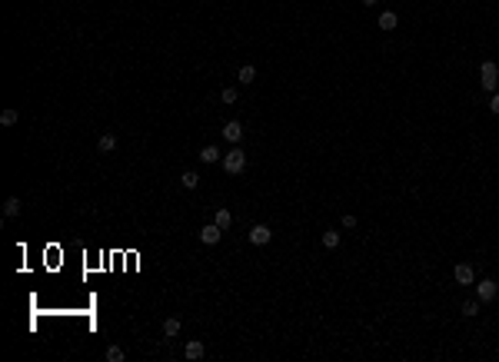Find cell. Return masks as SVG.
Returning <instances> with one entry per match:
<instances>
[{"instance_id":"cell-21","label":"cell","mask_w":499,"mask_h":362,"mask_svg":"<svg viewBox=\"0 0 499 362\" xmlns=\"http://www.w3.org/2000/svg\"><path fill=\"white\" fill-rule=\"evenodd\" d=\"M236 97H240V90H236V87H227V90L220 93V100H223V103H236Z\"/></svg>"},{"instance_id":"cell-13","label":"cell","mask_w":499,"mask_h":362,"mask_svg":"<svg viewBox=\"0 0 499 362\" xmlns=\"http://www.w3.org/2000/svg\"><path fill=\"white\" fill-rule=\"evenodd\" d=\"M200 160H203V163H223V156H220V150H216L213 143H207V146L200 150Z\"/></svg>"},{"instance_id":"cell-14","label":"cell","mask_w":499,"mask_h":362,"mask_svg":"<svg viewBox=\"0 0 499 362\" xmlns=\"http://www.w3.org/2000/svg\"><path fill=\"white\" fill-rule=\"evenodd\" d=\"M180 186H183V189H196V186H200V173H196V169H187V173L180 176Z\"/></svg>"},{"instance_id":"cell-8","label":"cell","mask_w":499,"mask_h":362,"mask_svg":"<svg viewBox=\"0 0 499 362\" xmlns=\"http://www.w3.org/2000/svg\"><path fill=\"white\" fill-rule=\"evenodd\" d=\"M203 352H207V346L200 342V339H193V342H187V349H183V356L190 362H196V359H203Z\"/></svg>"},{"instance_id":"cell-1","label":"cell","mask_w":499,"mask_h":362,"mask_svg":"<svg viewBox=\"0 0 499 362\" xmlns=\"http://www.w3.org/2000/svg\"><path fill=\"white\" fill-rule=\"evenodd\" d=\"M479 77H483V90H489V93H496L499 90V63L496 60H483V67H479Z\"/></svg>"},{"instance_id":"cell-24","label":"cell","mask_w":499,"mask_h":362,"mask_svg":"<svg viewBox=\"0 0 499 362\" xmlns=\"http://www.w3.org/2000/svg\"><path fill=\"white\" fill-rule=\"evenodd\" d=\"M379 4V0H363V7H376Z\"/></svg>"},{"instance_id":"cell-7","label":"cell","mask_w":499,"mask_h":362,"mask_svg":"<svg viewBox=\"0 0 499 362\" xmlns=\"http://www.w3.org/2000/svg\"><path fill=\"white\" fill-rule=\"evenodd\" d=\"M220 236H223V230H220L216 223H207V226L200 230V239H203L207 246H216V243H220Z\"/></svg>"},{"instance_id":"cell-16","label":"cell","mask_w":499,"mask_h":362,"mask_svg":"<svg viewBox=\"0 0 499 362\" xmlns=\"http://www.w3.org/2000/svg\"><path fill=\"white\" fill-rule=\"evenodd\" d=\"M236 80H240L243 87H250V83L256 80V67H250V63H247V67H240V73H236Z\"/></svg>"},{"instance_id":"cell-4","label":"cell","mask_w":499,"mask_h":362,"mask_svg":"<svg viewBox=\"0 0 499 362\" xmlns=\"http://www.w3.org/2000/svg\"><path fill=\"white\" fill-rule=\"evenodd\" d=\"M220 137L227 140V143H233V146H240V140H243V126L236 123V120H230V123H223V130H220Z\"/></svg>"},{"instance_id":"cell-9","label":"cell","mask_w":499,"mask_h":362,"mask_svg":"<svg viewBox=\"0 0 499 362\" xmlns=\"http://www.w3.org/2000/svg\"><path fill=\"white\" fill-rule=\"evenodd\" d=\"M213 223L220 226V230H230V226H233V213H230L227 206H220V209L213 213Z\"/></svg>"},{"instance_id":"cell-20","label":"cell","mask_w":499,"mask_h":362,"mask_svg":"<svg viewBox=\"0 0 499 362\" xmlns=\"http://www.w3.org/2000/svg\"><path fill=\"white\" fill-rule=\"evenodd\" d=\"M476 312H479V299H466V302H463V316H469V319H473Z\"/></svg>"},{"instance_id":"cell-23","label":"cell","mask_w":499,"mask_h":362,"mask_svg":"<svg viewBox=\"0 0 499 362\" xmlns=\"http://www.w3.org/2000/svg\"><path fill=\"white\" fill-rule=\"evenodd\" d=\"M489 110H493V113H496V117H499V90H496V93H493V97H489Z\"/></svg>"},{"instance_id":"cell-22","label":"cell","mask_w":499,"mask_h":362,"mask_svg":"<svg viewBox=\"0 0 499 362\" xmlns=\"http://www.w3.org/2000/svg\"><path fill=\"white\" fill-rule=\"evenodd\" d=\"M343 226H346V230H353V226H356V216H353V213H343Z\"/></svg>"},{"instance_id":"cell-15","label":"cell","mask_w":499,"mask_h":362,"mask_svg":"<svg viewBox=\"0 0 499 362\" xmlns=\"http://www.w3.org/2000/svg\"><path fill=\"white\" fill-rule=\"evenodd\" d=\"M4 216H7V219L20 216V196H7V203H4Z\"/></svg>"},{"instance_id":"cell-12","label":"cell","mask_w":499,"mask_h":362,"mask_svg":"<svg viewBox=\"0 0 499 362\" xmlns=\"http://www.w3.org/2000/svg\"><path fill=\"white\" fill-rule=\"evenodd\" d=\"M97 150H100V153H114V150H117V137H114V133H100V140H97Z\"/></svg>"},{"instance_id":"cell-11","label":"cell","mask_w":499,"mask_h":362,"mask_svg":"<svg viewBox=\"0 0 499 362\" xmlns=\"http://www.w3.org/2000/svg\"><path fill=\"white\" fill-rule=\"evenodd\" d=\"M396 24H399V17L393 10H383V13H379V30L390 33V30H396Z\"/></svg>"},{"instance_id":"cell-10","label":"cell","mask_w":499,"mask_h":362,"mask_svg":"<svg viewBox=\"0 0 499 362\" xmlns=\"http://www.w3.org/2000/svg\"><path fill=\"white\" fill-rule=\"evenodd\" d=\"M180 326H183V322H180V316L163 319V336H167V339H177V336H180Z\"/></svg>"},{"instance_id":"cell-2","label":"cell","mask_w":499,"mask_h":362,"mask_svg":"<svg viewBox=\"0 0 499 362\" xmlns=\"http://www.w3.org/2000/svg\"><path fill=\"white\" fill-rule=\"evenodd\" d=\"M223 169H227L230 176H240L243 169H247V153H243L240 146H233V150L223 156Z\"/></svg>"},{"instance_id":"cell-3","label":"cell","mask_w":499,"mask_h":362,"mask_svg":"<svg viewBox=\"0 0 499 362\" xmlns=\"http://www.w3.org/2000/svg\"><path fill=\"white\" fill-rule=\"evenodd\" d=\"M496 293H499V286L493 279H479V282H476V299H479V302H493Z\"/></svg>"},{"instance_id":"cell-19","label":"cell","mask_w":499,"mask_h":362,"mask_svg":"<svg viewBox=\"0 0 499 362\" xmlns=\"http://www.w3.org/2000/svg\"><path fill=\"white\" fill-rule=\"evenodd\" d=\"M107 362H126V352L120 349V346H110V349H107Z\"/></svg>"},{"instance_id":"cell-6","label":"cell","mask_w":499,"mask_h":362,"mask_svg":"<svg viewBox=\"0 0 499 362\" xmlns=\"http://www.w3.org/2000/svg\"><path fill=\"white\" fill-rule=\"evenodd\" d=\"M453 276H456V282H459V286H473V279H476V266H469V262H459V266L453 269Z\"/></svg>"},{"instance_id":"cell-5","label":"cell","mask_w":499,"mask_h":362,"mask_svg":"<svg viewBox=\"0 0 499 362\" xmlns=\"http://www.w3.org/2000/svg\"><path fill=\"white\" fill-rule=\"evenodd\" d=\"M270 239H273V230H270L266 223H256V226L250 230V243H253V246H266Z\"/></svg>"},{"instance_id":"cell-17","label":"cell","mask_w":499,"mask_h":362,"mask_svg":"<svg viewBox=\"0 0 499 362\" xmlns=\"http://www.w3.org/2000/svg\"><path fill=\"white\" fill-rule=\"evenodd\" d=\"M320 243L326 246V250H336V246H340V233H336V230H326V233L320 236Z\"/></svg>"},{"instance_id":"cell-18","label":"cell","mask_w":499,"mask_h":362,"mask_svg":"<svg viewBox=\"0 0 499 362\" xmlns=\"http://www.w3.org/2000/svg\"><path fill=\"white\" fill-rule=\"evenodd\" d=\"M17 120H20L17 110H4V113H0V126H17Z\"/></svg>"}]
</instances>
